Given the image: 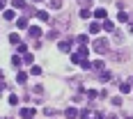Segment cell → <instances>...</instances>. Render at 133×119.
Returning a JSON list of instances; mask_svg holds the SVG:
<instances>
[{
	"mask_svg": "<svg viewBox=\"0 0 133 119\" xmlns=\"http://www.w3.org/2000/svg\"><path fill=\"white\" fill-rule=\"evenodd\" d=\"M108 48H110V46H108V41L106 39H96L94 41V51H96V53H108Z\"/></svg>",
	"mask_w": 133,
	"mask_h": 119,
	"instance_id": "obj_1",
	"label": "cell"
},
{
	"mask_svg": "<svg viewBox=\"0 0 133 119\" xmlns=\"http://www.w3.org/2000/svg\"><path fill=\"white\" fill-rule=\"evenodd\" d=\"M71 44H74V39H64L62 44H60V51H62V53H66V51H71Z\"/></svg>",
	"mask_w": 133,
	"mask_h": 119,
	"instance_id": "obj_2",
	"label": "cell"
},
{
	"mask_svg": "<svg viewBox=\"0 0 133 119\" xmlns=\"http://www.w3.org/2000/svg\"><path fill=\"white\" fill-rule=\"evenodd\" d=\"M32 115H35V110H32V108H23V110H21V117H23V119H30Z\"/></svg>",
	"mask_w": 133,
	"mask_h": 119,
	"instance_id": "obj_3",
	"label": "cell"
},
{
	"mask_svg": "<svg viewBox=\"0 0 133 119\" xmlns=\"http://www.w3.org/2000/svg\"><path fill=\"white\" fill-rule=\"evenodd\" d=\"M28 34H30L32 39H37V37H41V30H39V27H30V30H28Z\"/></svg>",
	"mask_w": 133,
	"mask_h": 119,
	"instance_id": "obj_4",
	"label": "cell"
},
{
	"mask_svg": "<svg viewBox=\"0 0 133 119\" xmlns=\"http://www.w3.org/2000/svg\"><path fill=\"white\" fill-rule=\"evenodd\" d=\"M12 7L14 9H25V2L23 0H12Z\"/></svg>",
	"mask_w": 133,
	"mask_h": 119,
	"instance_id": "obj_5",
	"label": "cell"
},
{
	"mask_svg": "<svg viewBox=\"0 0 133 119\" xmlns=\"http://www.w3.org/2000/svg\"><path fill=\"white\" fill-rule=\"evenodd\" d=\"M48 7H51V9H60V7H62V0H51Z\"/></svg>",
	"mask_w": 133,
	"mask_h": 119,
	"instance_id": "obj_6",
	"label": "cell"
},
{
	"mask_svg": "<svg viewBox=\"0 0 133 119\" xmlns=\"http://www.w3.org/2000/svg\"><path fill=\"white\" fill-rule=\"evenodd\" d=\"M76 115H78L76 108H66V117H69V119H76Z\"/></svg>",
	"mask_w": 133,
	"mask_h": 119,
	"instance_id": "obj_7",
	"label": "cell"
},
{
	"mask_svg": "<svg viewBox=\"0 0 133 119\" xmlns=\"http://www.w3.org/2000/svg\"><path fill=\"white\" fill-rule=\"evenodd\" d=\"M119 89H122L124 94H129V92H131V82H122V85H119Z\"/></svg>",
	"mask_w": 133,
	"mask_h": 119,
	"instance_id": "obj_8",
	"label": "cell"
},
{
	"mask_svg": "<svg viewBox=\"0 0 133 119\" xmlns=\"http://www.w3.org/2000/svg\"><path fill=\"white\" fill-rule=\"evenodd\" d=\"M94 16H96V18H106V9H103V7H99V9L94 12Z\"/></svg>",
	"mask_w": 133,
	"mask_h": 119,
	"instance_id": "obj_9",
	"label": "cell"
},
{
	"mask_svg": "<svg viewBox=\"0 0 133 119\" xmlns=\"http://www.w3.org/2000/svg\"><path fill=\"white\" fill-rule=\"evenodd\" d=\"M25 80H28L25 73H18V76H16V82H18V85H25Z\"/></svg>",
	"mask_w": 133,
	"mask_h": 119,
	"instance_id": "obj_10",
	"label": "cell"
},
{
	"mask_svg": "<svg viewBox=\"0 0 133 119\" xmlns=\"http://www.w3.org/2000/svg\"><path fill=\"white\" fill-rule=\"evenodd\" d=\"M103 30H108V32H112V30H115V25H112V23H110V21H103Z\"/></svg>",
	"mask_w": 133,
	"mask_h": 119,
	"instance_id": "obj_11",
	"label": "cell"
},
{
	"mask_svg": "<svg viewBox=\"0 0 133 119\" xmlns=\"http://www.w3.org/2000/svg\"><path fill=\"white\" fill-rule=\"evenodd\" d=\"M21 62H23V60H21V57H16V55H14V57H12V64L16 66V69H18V66H21Z\"/></svg>",
	"mask_w": 133,
	"mask_h": 119,
	"instance_id": "obj_12",
	"label": "cell"
},
{
	"mask_svg": "<svg viewBox=\"0 0 133 119\" xmlns=\"http://www.w3.org/2000/svg\"><path fill=\"white\" fill-rule=\"evenodd\" d=\"M80 57H83L80 53H74V55H71V62H74V64H78V62H80Z\"/></svg>",
	"mask_w": 133,
	"mask_h": 119,
	"instance_id": "obj_13",
	"label": "cell"
},
{
	"mask_svg": "<svg viewBox=\"0 0 133 119\" xmlns=\"http://www.w3.org/2000/svg\"><path fill=\"white\" fill-rule=\"evenodd\" d=\"M14 16H16V14H14L12 9H7V12H5V18H7V21H14Z\"/></svg>",
	"mask_w": 133,
	"mask_h": 119,
	"instance_id": "obj_14",
	"label": "cell"
},
{
	"mask_svg": "<svg viewBox=\"0 0 133 119\" xmlns=\"http://www.w3.org/2000/svg\"><path fill=\"white\" fill-rule=\"evenodd\" d=\"M37 18H39V21H48V14L46 12H37Z\"/></svg>",
	"mask_w": 133,
	"mask_h": 119,
	"instance_id": "obj_15",
	"label": "cell"
},
{
	"mask_svg": "<svg viewBox=\"0 0 133 119\" xmlns=\"http://www.w3.org/2000/svg\"><path fill=\"white\" fill-rule=\"evenodd\" d=\"M99 30H101V25H96V23H92V25H90V32H92V34H96Z\"/></svg>",
	"mask_w": 133,
	"mask_h": 119,
	"instance_id": "obj_16",
	"label": "cell"
},
{
	"mask_svg": "<svg viewBox=\"0 0 133 119\" xmlns=\"http://www.w3.org/2000/svg\"><path fill=\"white\" fill-rule=\"evenodd\" d=\"M23 62H28V64H32V62H35V57H32L30 53H25V57H23Z\"/></svg>",
	"mask_w": 133,
	"mask_h": 119,
	"instance_id": "obj_17",
	"label": "cell"
},
{
	"mask_svg": "<svg viewBox=\"0 0 133 119\" xmlns=\"http://www.w3.org/2000/svg\"><path fill=\"white\" fill-rule=\"evenodd\" d=\"M16 25H18V27H28V21H25V18H18Z\"/></svg>",
	"mask_w": 133,
	"mask_h": 119,
	"instance_id": "obj_18",
	"label": "cell"
},
{
	"mask_svg": "<svg viewBox=\"0 0 133 119\" xmlns=\"http://www.w3.org/2000/svg\"><path fill=\"white\" fill-rule=\"evenodd\" d=\"M112 78V76H110V73H101V76H99V80H103V82H108V80Z\"/></svg>",
	"mask_w": 133,
	"mask_h": 119,
	"instance_id": "obj_19",
	"label": "cell"
},
{
	"mask_svg": "<svg viewBox=\"0 0 133 119\" xmlns=\"http://www.w3.org/2000/svg\"><path fill=\"white\" fill-rule=\"evenodd\" d=\"M48 39H57V30H51L48 32Z\"/></svg>",
	"mask_w": 133,
	"mask_h": 119,
	"instance_id": "obj_20",
	"label": "cell"
},
{
	"mask_svg": "<svg viewBox=\"0 0 133 119\" xmlns=\"http://www.w3.org/2000/svg\"><path fill=\"white\" fill-rule=\"evenodd\" d=\"M119 21L124 23V21H129V14H124V12H119Z\"/></svg>",
	"mask_w": 133,
	"mask_h": 119,
	"instance_id": "obj_21",
	"label": "cell"
},
{
	"mask_svg": "<svg viewBox=\"0 0 133 119\" xmlns=\"http://www.w3.org/2000/svg\"><path fill=\"white\" fill-rule=\"evenodd\" d=\"M9 41H12V44H18L21 39H18V34H12V37H9Z\"/></svg>",
	"mask_w": 133,
	"mask_h": 119,
	"instance_id": "obj_22",
	"label": "cell"
},
{
	"mask_svg": "<svg viewBox=\"0 0 133 119\" xmlns=\"http://www.w3.org/2000/svg\"><path fill=\"white\" fill-rule=\"evenodd\" d=\"M94 119H103V115L101 112H94Z\"/></svg>",
	"mask_w": 133,
	"mask_h": 119,
	"instance_id": "obj_23",
	"label": "cell"
},
{
	"mask_svg": "<svg viewBox=\"0 0 133 119\" xmlns=\"http://www.w3.org/2000/svg\"><path fill=\"white\" fill-rule=\"evenodd\" d=\"M80 5H92V2H90V0H78Z\"/></svg>",
	"mask_w": 133,
	"mask_h": 119,
	"instance_id": "obj_24",
	"label": "cell"
},
{
	"mask_svg": "<svg viewBox=\"0 0 133 119\" xmlns=\"http://www.w3.org/2000/svg\"><path fill=\"white\" fill-rule=\"evenodd\" d=\"M2 7H5V0H0V9H2Z\"/></svg>",
	"mask_w": 133,
	"mask_h": 119,
	"instance_id": "obj_25",
	"label": "cell"
},
{
	"mask_svg": "<svg viewBox=\"0 0 133 119\" xmlns=\"http://www.w3.org/2000/svg\"><path fill=\"white\" fill-rule=\"evenodd\" d=\"M124 119H133V117H124Z\"/></svg>",
	"mask_w": 133,
	"mask_h": 119,
	"instance_id": "obj_26",
	"label": "cell"
}]
</instances>
